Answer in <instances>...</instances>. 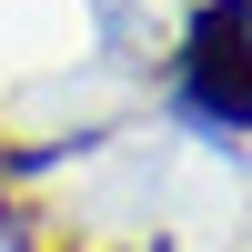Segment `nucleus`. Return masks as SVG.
<instances>
[{
    "label": "nucleus",
    "instance_id": "f257e3e1",
    "mask_svg": "<svg viewBox=\"0 0 252 252\" xmlns=\"http://www.w3.org/2000/svg\"><path fill=\"white\" fill-rule=\"evenodd\" d=\"M182 101L222 131L252 121V0H202L192 40H182Z\"/></svg>",
    "mask_w": 252,
    "mask_h": 252
}]
</instances>
